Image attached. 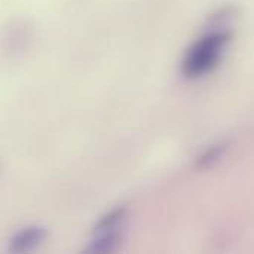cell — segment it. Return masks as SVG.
I'll return each mask as SVG.
<instances>
[{
	"mask_svg": "<svg viewBox=\"0 0 254 254\" xmlns=\"http://www.w3.org/2000/svg\"><path fill=\"white\" fill-rule=\"evenodd\" d=\"M238 16V9L235 6H225L222 9H219L217 12H214L207 24H205V30L207 31H214V30H231V25L235 22Z\"/></svg>",
	"mask_w": 254,
	"mask_h": 254,
	"instance_id": "cell-4",
	"label": "cell"
},
{
	"mask_svg": "<svg viewBox=\"0 0 254 254\" xmlns=\"http://www.w3.org/2000/svg\"><path fill=\"white\" fill-rule=\"evenodd\" d=\"M98 235L100 237L97 240H94L85 249L86 253H112L119 247V244L122 241V235L116 229L107 231V232H103V234H98Z\"/></svg>",
	"mask_w": 254,
	"mask_h": 254,
	"instance_id": "cell-3",
	"label": "cell"
},
{
	"mask_svg": "<svg viewBox=\"0 0 254 254\" xmlns=\"http://www.w3.org/2000/svg\"><path fill=\"white\" fill-rule=\"evenodd\" d=\"M46 238V229L42 226H30L18 232L9 246V250L13 253H27L36 249Z\"/></svg>",
	"mask_w": 254,
	"mask_h": 254,
	"instance_id": "cell-2",
	"label": "cell"
},
{
	"mask_svg": "<svg viewBox=\"0 0 254 254\" xmlns=\"http://www.w3.org/2000/svg\"><path fill=\"white\" fill-rule=\"evenodd\" d=\"M229 149V143L228 141H223V143H217V144H213L210 149H207L196 161V168L199 171H204V170H208L211 168L213 165H216L222 156L228 152Z\"/></svg>",
	"mask_w": 254,
	"mask_h": 254,
	"instance_id": "cell-5",
	"label": "cell"
},
{
	"mask_svg": "<svg viewBox=\"0 0 254 254\" xmlns=\"http://www.w3.org/2000/svg\"><path fill=\"white\" fill-rule=\"evenodd\" d=\"M125 216H127V207H118V208L112 210L110 213L103 216L98 223H95L94 234H103L107 231H113L125 219Z\"/></svg>",
	"mask_w": 254,
	"mask_h": 254,
	"instance_id": "cell-6",
	"label": "cell"
},
{
	"mask_svg": "<svg viewBox=\"0 0 254 254\" xmlns=\"http://www.w3.org/2000/svg\"><path fill=\"white\" fill-rule=\"evenodd\" d=\"M231 30L207 31L188 51L183 61V74L188 79H198L211 71L222 58L225 46L231 42Z\"/></svg>",
	"mask_w": 254,
	"mask_h": 254,
	"instance_id": "cell-1",
	"label": "cell"
}]
</instances>
